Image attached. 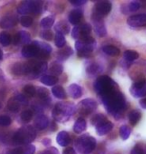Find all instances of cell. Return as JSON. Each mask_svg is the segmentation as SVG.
Returning <instances> with one entry per match:
<instances>
[{
	"mask_svg": "<svg viewBox=\"0 0 146 154\" xmlns=\"http://www.w3.org/2000/svg\"><path fill=\"white\" fill-rule=\"evenodd\" d=\"M101 99L103 101V104L107 111L113 116H115L116 118H119V114L122 113V110L126 106L125 96L122 92L116 89V90L111 91L101 96Z\"/></svg>",
	"mask_w": 146,
	"mask_h": 154,
	"instance_id": "cell-1",
	"label": "cell"
},
{
	"mask_svg": "<svg viewBox=\"0 0 146 154\" xmlns=\"http://www.w3.org/2000/svg\"><path fill=\"white\" fill-rule=\"evenodd\" d=\"M36 138V131L33 126H24L19 128L13 135V143L18 145H28Z\"/></svg>",
	"mask_w": 146,
	"mask_h": 154,
	"instance_id": "cell-2",
	"label": "cell"
},
{
	"mask_svg": "<svg viewBox=\"0 0 146 154\" xmlns=\"http://www.w3.org/2000/svg\"><path fill=\"white\" fill-rule=\"evenodd\" d=\"M75 112V106L71 102L56 103L53 108V118L56 121L64 122L70 118V116Z\"/></svg>",
	"mask_w": 146,
	"mask_h": 154,
	"instance_id": "cell-3",
	"label": "cell"
},
{
	"mask_svg": "<svg viewBox=\"0 0 146 154\" xmlns=\"http://www.w3.org/2000/svg\"><path fill=\"white\" fill-rule=\"evenodd\" d=\"M94 89L100 96L109 93L111 91H114L118 89V86L114 80H112L109 76L102 75L98 77L97 80L94 83Z\"/></svg>",
	"mask_w": 146,
	"mask_h": 154,
	"instance_id": "cell-4",
	"label": "cell"
},
{
	"mask_svg": "<svg viewBox=\"0 0 146 154\" xmlns=\"http://www.w3.org/2000/svg\"><path fill=\"white\" fill-rule=\"evenodd\" d=\"M95 40L91 36H87L75 42V48L79 57H89L93 49L95 48Z\"/></svg>",
	"mask_w": 146,
	"mask_h": 154,
	"instance_id": "cell-5",
	"label": "cell"
},
{
	"mask_svg": "<svg viewBox=\"0 0 146 154\" xmlns=\"http://www.w3.org/2000/svg\"><path fill=\"white\" fill-rule=\"evenodd\" d=\"M96 147V140L89 134H84L76 140V149L80 154H90Z\"/></svg>",
	"mask_w": 146,
	"mask_h": 154,
	"instance_id": "cell-6",
	"label": "cell"
},
{
	"mask_svg": "<svg viewBox=\"0 0 146 154\" xmlns=\"http://www.w3.org/2000/svg\"><path fill=\"white\" fill-rule=\"evenodd\" d=\"M43 9V3L41 1H23L17 8L18 13L26 15L28 13L39 14Z\"/></svg>",
	"mask_w": 146,
	"mask_h": 154,
	"instance_id": "cell-7",
	"label": "cell"
},
{
	"mask_svg": "<svg viewBox=\"0 0 146 154\" xmlns=\"http://www.w3.org/2000/svg\"><path fill=\"white\" fill-rule=\"evenodd\" d=\"M98 104L94 99H91V98H86V99L82 100L81 102L79 103L78 107V112L80 114L83 115H88L90 113H92L93 111H95L96 108H97Z\"/></svg>",
	"mask_w": 146,
	"mask_h": 154,
	"instance_id": "cell-8",
	"label": "cell"
},
{
	"mask_svg": "<svg viewBox=\"0 0 146 154\" xmlns=\"http://www.w3.org/2000/svg\"><path fill=\"white\" fill-rule=\"evenodd\" d=\"M90 32H91V25L88 23H84L81 24V25L74 26L72 32H71V36L74 39L80 40L87 37V36H90Z\"/></svg>",
	"mask_w": 146,
	"mask_h": 154,
	"instance_id": "cell-9",
	"label": "cell"
},
{
	"mask_svg": "<svg viewBox=\"0 0 146 154\" xmlns=\"http://www.w3.org/2000/svg\"><path fill=\"white\" fill-rule=\"evenodd\" d=\"M130 93L135 98L146 96V79L139 80L133 83L130 87Z\"/></svg>",
	"mask_w": 146,
	"mask_h": 154,
	"instance_id": "cell-10",
	"label": "cell"
},
{
	"mask_svg": "<svg viewBox=\"0 0 146 154\" xmlns=\"http://www.w3.org/2000/svg\"><path fill=\"white\" fill-rule=\"evenodd\" d=\"M27 64H28L29 73H32V74H34V76H38L40 74H42L47 69V64H46L45 61L42 60L30 61Z\"/></svg>",
	"mask_w": 146,
	"mask_h": 154,
	"instance_id": "cell-11",
	"label": "cell"
},
{
	"mask_svg": "<svg viewBox=\"0 0 146 154\" xmlns=\"http://www.w3.org/2000/svg\"><path fill=\"white\" fill-rule=\"evenodd\" d=\"M101 16H99L98 14H96L95 12H93L92 14V20H93V24H94V30L99 37H103V36L106 35V28H105L104 22L102 20Z\"/></svg>",
	"mask_w": 146,
	"mask_h": 154,
	"instance_id": "cell-12",
	"label": "cell"
},
{
	"mask_svg": "<svg viewBox=\"0 0 146 154\" xmlns=\"http://www.w3.org/2000/svg\"><path fill=\"white\" fill-rule=\"evenodd\" d=\"M112 5L109 1H99L95 4V9L93 12L98 14L99 16L103 17L104 15H107L111 11Z\"/></svg>",
	"mask_w": 146,
	"mask_h": 154,
	"instance_id": "cell-13",
	"label": "cell"
},
{
	"mask_svg": "<svg viewBox=\"0 0 146 154\" xmlns=\"http://www.w3.org/2000/svg\"><path fill=\"white\" fill-rule=\"evenodd\" d=\"M127 23L131 27H139L146 25V14L131 15L127 19Z\"/></svg>",
	"mask_w": 146,
	"mask_h": 154,
	"instance_id": "cell-14",
	"label": "cell"
},
{
	"mask_svg": "<svg viewBox=\"0 0 146 154\" xmlns=\"http://www.w3.org/2000/svg\"><path fill=\"white\" fill-rule=\"evenodd\" d=\"M39 53V48L35 43H31V44L25 45L22 48V51H21V54L22 56L26 57V58H32V57H37V55Z\"/></svg>",
	"mask_w": 146,
	"mask_h": 154,
	"instance_id": "cell-15",
	"label": "cell"
},
{
	"mask_svg": "<svg viewBox=\"0 0 146 154\" xmlns=\"http://www.w3.org/2000/svg\"><path fill=\"white\" fill-rule=\"evenodd\" d=\"M17 21V17L14 16V15H6V16H4L0 20V27L3 29L11 28L14 25H16Z\"/></svg>",
	"mask_w": 146,
	"mask_h": 154,
	"instance_id": "cell-16",
	"label": "cell"
},
{
	"mask_svg": "<svg viewBox=\"0 0 146 154\" xmlns=\"http://www.w3.org/2000/svg\"><path fill=\"white\" fill-rule=\"evenodd\" d=\"M82 16H83L82 9L81 8H75L69 13V17H68V19H69V22L71 24H74L75 26H77L80 23V21H81Z\"/></svg>",
	"mask_w": 146,
	"mask_h": 154,
	"instance_id": "cell-17",
	"label": "cell"
},
{
	"mask_svg": "<svg viewBox=\"0 0 146 154\" xmlns=\"http://www.w3.org/2000/svg\"><path fill=\"white\" fill-rule=\"evenodd\" d=\"M11 71L14 75L29 74L28 64L27 63H15L11 67Z\"/></svg>",
	"mask_w": 146,
	"mask_h": 154,
	"instance_id": "cell-18",
	"label": "cell"
},
{
	"mask_svg": "<svg viewBox=\"0 0 146 154\" xmlns=\"http://www.w3.org/2000/svg\"><path fill=\"white\" fill-rule=\"evenodd\" d=\"M112 128H113L112 123L110 121H105L96 126V132H97L99 135H105V134L109 133V132L112 130Z\"/></svg>",
	"mask_w": 146,
	"mask_h": 154,
	"instance_id": "cell-19",
	"label": "cell"
},
{
	"mask_svg": "<svg viewBox=\"0 0 146 154\" xmlns=\"http://www.w3.org/2000/svg\"><path fill=\"white\" fill-rule=\"evenodd\" d=\"M57 143L60 146L66 147L70 144V136L66 131H60L56 137Z\"/></svg>",
	"mask_w": 146,
	"mask_h": 154,
	"instance_id": "cell-20",
	"label": "cell"
},
{
	"mask_svg": "<svg viewBox=\"0 0 146 154\" xmlns=\"http://www.w3.org/2000/svg\"><path fill=\"white\" fill-rule=\"evenodd\" d=\"M49 124V120L45 115H38L35 119V127L39 130H43V129L47 128V126Z\"/></svg>",
	"mask_w": 146,
	"mask_h": 154,
	"instance_id": "cell-21",
	"label": "cell"
},
{
	"mask_svg": "<svg viewBox=\"0 0 146 154\" xmlns=\"http://www.w3.org/2000/svg\"><path fill=\"white\" fill-rule=\"evenodd\" d=\"M68 93L74 99H78L80 96H82V88L78 84H71L68 87Z\"/></svg>",
	"mask_w": 146,
	"mask_h": 154,
	"instance_id": "cell-22",
	"label": "cell"
},
{
	"mask_svg": "<svg viewBox=\"0 0 146 154\" xmlns=\"http://www.w3.org/2000/svg\"><path fill=\"white\" fill-rule=\"evenodd\" d=\"M72 54H73V50L69 46H66V47L59 49L57 52V58H58V60L64 61V60H66L67 58H69Z\"/></svg>",
	"mask_w": 146,
	"mask_h": 154,
	"instance_id": "cell-23",
	"label": "cell"
},
{
	"mask_svg": "<svg viewBox=\"0 0 146 154\" xmlns=\"http://www.w3.org/2000/svg\"><path fill=\"white\" fill-rule=\"evenodd\" d=\"M55 30L57 31V33H60L62 35L67 34V33H69V24L67 23V21L61 20L55 25Z\"/></svg>",
	"mask_w": 146,
	"mask_h": 154,
	"instance_id": "cell-24",
	"label": "cell"
},
{
	"mask_svg": "<svg viewBox=\"0 0 146 154\" xmlns=\"http://www.w3.org/2000/svg\"><path fill=\"white\" fill-rule=\"evenodd\" d=\"M102 50L105 54L109 55V56H118L120 54L119 48H117L114 45H105L102 47Z\"/></svg>",
	"mask_w": 146,
	"mask_h": 154,
	"instance_id": "cell-25",
	"label": "cell"
},
{
	"mask_svg": "<svg viewBox=\"0 0 146 154\" xmlns=\"http://www.w3.org/2000/svg\"><path fill=\"white\" fill-rule=\"evenodd\" d=\"M86 129V121L84 118H78L73 126V130L75 133H81Z\"/></svg>",
	"mask_w": 146,
	"mask_h": 154,
	"instance_id": "cell-26",
	"label": "cell"
},
{
	"mask_svg": "<svg viewBox=\"0 0 146 154\" xmlns=\"http://www.w3.org/2000/svg\"><path fill=\"white\" fill-rule=\"evenodd\" d=\"M141 118V113L138 111V110H132V111L129 112L128 114V119L129 122L131 125H136L139 122V120Z\"/></svg>",
	"mask_w": 146,
	"mask_h": 154,
	"instance_id": "cell-27",
	"label": "cell"
},
{
	"mask_svg": "<svg viewBox=\"0 0 146 154\" xmlns=\"http://www.w3.org/2000/svg\"><path fill=\"white\" fill-rule=\"evenodd\" d=\"M62 71H63V66H62L60 63L57 62V61L52 62L51 66H50V72H51L52 76L56 77L58 75H60Z\"/></svg>",
	"mask_w": 146,
	"mask_h": 154,
	"instance_id": "cell-28",
	"label": "cell"
},
{
	"mask_svg": "<svg viewBox=\"0 0 146 154\" xmlns=\"http://www.w3.org/2000/svg\"><path fill=\"white\" fill-rule=\"evenodd\" d=\"M52 94L58 99H65L66 98V92L62 86H54L52 88Z\"/></svg>",
	"mask_w": 146,
	"mask_h": 154,
	"instance_id": "cell-29",
	"label": "cell"
},
{
	"mask_svg": "<svg viewBox=\"0 0 146 154\" xmlns=\"http://www.w3.org/2000/svg\"><path fill=\"white\" fill-rule=\"evenodd\" d=\"M34 43H35V44L38 46L40 52H42V53H45V54H47V55H49V54L51 53L52 48H51L50 45L47 44V43H45V42H38V41H35Z\"/></svg>",
	"mask_w": 146,
	"mask_h": 154,
	"instance_id": "cell-30",
	"label": "cell"
},
{
	"mask_svg": "<svg viewBox=\"0 0 146 154\" xmlns=\"http://www.w3.org/2000/svg\"><path fill=\"white\" fill-rule=\"evenodd\" d=\"M53 24H54V17L53 16L43 18V19L41 20V22H40V25H41L42 28H44L46 30L51 28V27L53 26Z\"/></svg>",
	"mask_w": 146,
	"mask_h": 154,
	"instance_id": "cell-31",
	"label": "cell"
},
{
	"mask_svg": "<svg viewBox=\"0 0 146 154\" xmlns=\"http://www.w3.org/2000/svg\"><path fill=\"white\" fill-rule=\"evenodd\" d=\"M123 57H124V59H125V60L130 61V62H131V61H133V60L138 59L139 54L134 50H126L123 53Z\"/></svg>",
	"mask_w": 146,
	"mask_h": 154,
	"instance_id": "cell-32",
	"label": "cell"
},
{
	"mask_svg": "<svg viewBox=\"0 0 146 154\" xmlns=\"http://www.w3.org/2000/svg\"><path fill=\"white\" fill-rule=\"evenodd\" d=\"M105 121H107L106 116L101 114V113H99V114H95L94 116H92V118H91V124L94 125V126H97V125L101 124V123H103Z\"/></svg>",
	"mask_w": 146,
	"mask_h": 154,
	"instance_id": "cell-33",
	"label": "cell"
},
{
	"mask_svg": "<svg viewBox=\"0 0 146 154\" xmlns=\"http://www.w3.org/2000/svg\"><path fill=\"white\" fill-rule=\"evenodd\" d=\"M7 107H8V109L10 110L11 112L16 113V112H18L20 110V103L18 102L15 98H13V99H10L8 101Z\"/></svg>",
	"mask_w": 146,
	"mask_h": 154,
	"instance_id": "cell-34",
	"label": "cell"
},
{
	"mask_svg": "<svg viewBox=\"0 0 146 154\" xmlns=\"http://www.w3.org/2000/svg\"><path fill=\"white\" fill-rule=\"evenodd\" d=\"M40 81H41L43 84H45L47 86H52L57 82V77H54L52 75H44L41 77Z\"/></svg>",
	"mask_w": 146,
	"mask_h": 154,
	"instance_id": "cell-35",
	"label": "cell"
},
{
	"mask_svg": "<svg viewBox=\"0 0 146 154\" xmlns=\"http://www.w3.org/2000/svg\"><path fill=\"white\" fill-rule=\"evenodd\" d=\"M130 133H131V128H130L128 125H123L120 127L119 134H120V137L122 138L123 140L128 139L130 136Z\"/></svg>",
	"mask_w": 146,
	"mask_h": 154,
	"instance_id": "cell-36",
	"label": "cell"
},
{
	"mask_svg": "<svg viewBox=\"0 0 146 154\" xmlns=\"http://www.w3.org/2000/svg\"><path fill=\"white\" fill-rule=\"evenodd\" d=\"M36 94H37V96L42 100H48L49 99V91L46 88L39 87L36 90Z\"/></svg>",
	"mask_w": 146,
	"mask_h": 154,
	"instance_id": "cell-37",
	"label": "cell"
},
{
	"mask_svg": "<svg viewBox=\"0 0 146 154\" xmlns=\"http://www.w3.org/2000/svg\"><path fill=\"white\" fill-rule=\"evenodd\" d=\"M23 93L28 97H32L36 94V88L33 85H25L23 87Z\"/></svg>",
	"mask_w": 146,
	"mask_h": 154,
	"instance_id": "cell-38",
	"label": "cell"
},
{
	"mask_svg": "<svg viewBox=\"0 0 146 154\" xmlns=\"http://www.w3.org/2000/svg\"><path fill=\"white\" fill-rule=\"evenodd\" d=\"M101 70V67L99 64L97 63H93L91 64L90 66L87 67V69H86V71H87V73L89 75H95L97 74V73Z\"/></svg>",
	"mask_w": 146,
	"mask_h": 154,
	"instance_id": "cell-39",
	"label": "cell"
},
{
	"mask_svg": "<svg viewBox=\"0 0 146 154\" xmlns=\"http://www.w3.org/2000/svg\"><path fill=\"white\" fill-rule=\"evenodd\" d=\"M0 43L3 46H8L11 43V36L7 32H2L0 34Z\"/></svg>",
	"mask_w": 146,
	"mask_h": 154,
	"instance_id": "cell-40",
	"label": "cell"
},
{
	"mask_svg": "<svg viewBox=\"0 0 146 154\" xmlns=\"http://www.w3.org/2000/svg\"><path fill=\"white\" fill-rule=\"evenodd\" d=\"M54 41H55V45H56L58 48L64 47V45H65L64 35L60 34V33H56V35H55V37H54Z\"/></svg>",
	"mask_w": 146,
	"mask_h": 154,
	"instance_id": "cell-41",
	"label": "cell"
},
{
	"mask_svg": "<svg viewBox=\"0 0 146 154\" xmlns=\"http://www.w3.org/2000/svg\"><path fill=\"white\" fill-rule=\"evenodd\" d=\"M18 36H19L20 43H23V44L28 45V43L31 41L30 35L25 31H19V32H18Z\"/></svg>",
	"mask_w": 146,
	"mask_h": 154,
	"instance_id": "cell-42",
	"label": "cell"
},
{
	"mask_svg": "<svg viewBox=\"0 0 146 154\" xmlns=\"http://www.w3.org/2000/svg\"><path fill=\"white\" fill-rule=\"evenodd\" d=\"M20 23L23 27H30L33 23V19H32V17L28 16V15H23V16L20 18Z\"/></svg>",
	"mask_w": 146,
	"mask_h": 154,
	"instance_id": "cell-43",
	"label": "cell"
},
{
	"mask_svg": "<svg viewBox=\"0 0 146 154\" xmlns=\"http://www.w3.org/2000/svg\"><path fill=\"white\" fill-rule=\"evenodd\" d=\"M33 117V112L31 110H24V111L21 113V119L23 120L24 122H29Z\"/></svg>",
	"mask_w": 146,
	"mask_h": 154,
	"instance_id": "cell-44",
	"label": "cell"
},
{
	"mask_svg": "<svg viewBox=\"0 0 146 154\" xmlns=\"http://www.w3.org/2000/svg\"><path fill=\"white\" fill-rule=\"evenodd\" d=\"M12 120L7 115H0V126H9L11 124Z\"/></svg>",
	"mask_w": 146,
	"mask_h": 154,
	"instance_id": "cell-45",
	"label": "cell"
},
{
	"mask_svg": "<svg viewBox=\"0 0 146 154\" xmlns=\"http://www.w3.org/2000/svg\"><path fill=\"white\" fill-rule=\"evenodd\" d=\"M40 37L44 40H51L52 37H53V34H52V32L50 30H43L40 33Z\"/></svg>",
	"mask_w": 146,
	"mask_h": 154,
	"instance_id": "cell-46",
	"label": "cell"
},
{
	"mask_svg": "<svg viewBox=\"0 0 146 154\" xmlns=\"http://www.w3.org/2000/svg\"><path fill=\"white\" fill-rule=\"evenodd\" d=\"M139 8H140V3L137 2V1H132L128 4V10L131 11V12H134L136 10H138Z\"/></svg>",
	"mask_w": 146,
	"mask_h": 154,
	"instance_id": "cell-47",
	"label": "cell"
},
{
	"mask_svg": "<svg viewBox=\"0 0 146 154\" xmlns=\"http://www.w3.org/2000/svg\"><path fill=\"white\" fill-rule=\"evenodd\" d=\"M35 153V146L32 144H28V145L23 147V154H34Z\"/></svg>",
	"mask_w": 146,
	"mask_h": 154,
	"instance_id": "cell-48",
	"label": "cell"
},
{
	"mask_svg": "<svg viewBox=\"0 0 146 154\" xmlns=\"http://www.w3.org/2000/svg\"><path fill=\"white\" fill-rule=\"evenodd\" d=\"M130 154H145V153L143 151V149H142V146L139 145V144H137V145H135L132 148Z\"/></svg>",
	"mask_w": 146,
	"mask_h": 154,
	"instance_id": "cell-49",
	"label": "cell"
},
{
	"mask_svg": "<svg viewBox=\"0 0 146 154\" xmlns=\"http://www.w3.org/2000/svg\"><path fill=\"white\" fill-rule=\"evenodd\" d=\"M14 98H15V99H16L20 104H21V103H23V104H27V103H28V100H27L26 96H23L22 94H17Z\"/></svg>",
	"mask_w": 146,
	"mask_h": 154,
	"instance_id": "cell-50",
	"label": "cell"
},
{
	"mask_svg": "<svg viewBox=\"0 0 146 154\" xmlns=\"http://www.w3.org/2000/svg\"><path fill=\"white\" fill-rule=\"evenodd\" d=\"M41 154H59L58 150L55 148V147H50V148L44 150Z\"/></svg>",
	"mask_w": 146,
	"mask_h": 154,
	"instance_id": "cell-51",
	"label": "cell"
},
{
	"mask_svg": "<svg viewBox=\"0 0 146 154\" xmlns=\"http://www.w3.org/2000/svg\"><path fill=\"white\" fill-rule=\"evenodd\" d=\"M87 2L86 0H71L70 3L75 6H81L83 4H85V3Z\"/></svg>",
	"mask_w": 146,
	"mask_h": 154,
	"instance_id": "cell-52",
	"label": "cell"
},
{
	"mask_svg": "<svg viewBox=\"0 0 146 154\" xmlns=\"http://www.w3.org/2000/svg\"><path fill=\"white\" fill-rule=\"evenodd\" d=\"M11 154H23V147H17L11 151Z\"/></svg>",
	"mask_w": 146,
	"mask_h": 154,
	"instance_id": "cell-53",
	"label": "cell"
},
{
	"mask_svg": "<svg viewBox=\"0 0 146 154\" xmlns=\"http://www.w3.org/2000/svg\"><path fill=\"white\" fill-rule=\"evenodd\" d=\"M63 154H75V150H74L72 147H67L63 151Z\"/></svg>",
	"mask_w": 146,
	"mask_h": 154,
	"instance_id": "cell-54",
	"label": "cell"
},
{
	"mask_svg": "<svg viewBox=\"0 0 146 154\" xmlns=\"http://www.w3.org/2000/svg\"><path fill=\"white\" fill-rule=\"evenodd\" d=\"M13 43L15 45H17V44H19L20 43V40H19V36H18V33L16 35H14V37H13Z\"/></svg>",
	"mask_w": 146,
	"mask_h": 154,
	"instance_id": "cell-55",
	"label": "cell"
},
{
	"mask_svg": "<svg viewBox=\"0 0 146 154\" xmlns=\"http://www.w3.org/2000/svg\"><path fill=\"white\" fill-rule=\"evenodd\" d=\"M140 106L142 108L146 109V98H143V99L140 100Z\"/></svg>",
	"mask_w": 146,
	"mask_h": 154,
	"instance_id": "cell-56",
	"label": "cell"
},
{
	"mask_svg": "<svg viewBox=\"0 0 146 154\" xmlns=\"http://www.w3.org/2000/svg\"><path fill=\"white\" fill-rule=\"evenodd\" d=\"M42 143L44 144V145H49V144L51 143V141H50V139H43V141H42Z\"/></svg>",
	"mask_w": 146,
	"mask_h": 154,
	"instance_id": "cell-57",
	"label": "cell"
},
{
	"mask_svg": "<svg viewBox=\"0 0 146 154\" xmlns=\"http://www.w3.org/2000/svg\"><path fill=\"white\" fill-rule=\"evenodd\" d=\"M3 58V52H2V50H0V60H1Z\"/></svg>",
	"mask_w": 146,
	"mask_h": 154,
	"instance_id": "cell-58",
	"label": "cell"
},
{
	"mask_svg": "<svg viewBox=\"0 0 146 154\" xmlns=\"http://www.w3.org/2000/svg\"><path fill=\"white\" fill-rule=\"evenodd\" d=\"M142 149H143V151H144V153L146 154V146H145V147H142Z\"/></svg>",
	"mask_w": 146,
	"mask_h": 154,
	"instance_id": "cell-59",
	"label": "cell"
},
{
	"mask_svg": "<svg viewBox=\"0 0 146 154\" xmlns=\"http://www.w3.org/2000/svg\"><path fill=\"white\" fill-rule=\"evenodd\" d=\"M1 107H2V105H1V103H0V109H1Z\"/></svg>",
	"mask_w": 146,
	"mask_h": 154,
	"instance_id": "cell-60",
	"label": "cell"
}]
</instances>
